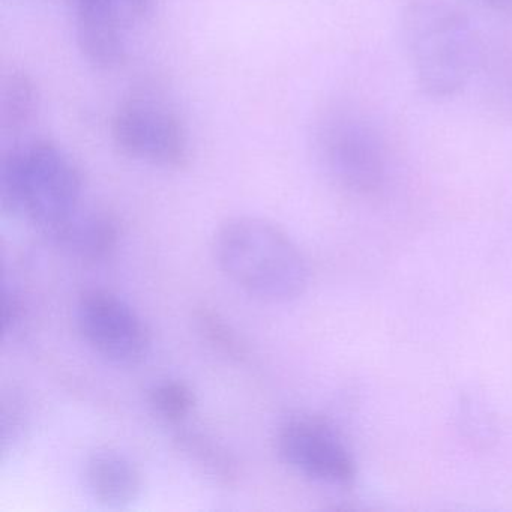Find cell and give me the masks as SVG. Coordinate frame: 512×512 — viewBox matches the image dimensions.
Returning <instances> with one entry per match:
<instances>
[{
	"mask_svg": "<svg viewBox=\"0 0 512 512\" xmlns=\"http://www.w3.org/2000/svg\"><path fill=\"white\" fill-rule=\"evenodd\" d=\"M214 256L227 280L257 301L289 304L310 286L307 257L286 230L265 218L224 221L214 236Z\"/></svg>",
	"mask_w": 512,
	"mask_h": 512,
	"instance_id": "cell-1",
	"label": "cell"
},
{
	"mask_svg": "<svg viewBox=\"0 0 512 512\" xmlns=\"http://www.w3.org/2000/svg\"><path fill=\"white\" fill-rule=\"evenodd\" d=\"M404 47L419 88L446 100L460 94L481 65L482 46L472 20L448 0H412L404 8Z\"/></svg>",
	"mask_w": 512,
	"mask_h": 512,
	"instance_id": "cell-2",
	"label": "cell"
},
{
	"mask_svg": "<svg viewBox=\"0 0 512 512\" xmlns=\"http://www.w3.org/2000/svg\"><path fill=\"white\" fill-rule=\"evenodd\" d=\"M83 173L73 155L40 137L14 145L0 163V203L47 236L83 208Z\"/></svg>",
	"mask_w": 512,
	"mask_h": 512,
	"instance_id": "cell-3",
	"label": "cell"
},
{
	"mask_svg": "<svg viewBox=\"0 0 512 512\" xmlns=\"http://www.w3.org/2000/svg\"><path fill=\"white\" fill-rule=\"evenodd\" d=\"M116 148L163 169H184L191 158L190 133L181 116L160 91L140 88L119 103L110 121Z\"/></svg>",
	"mask_w": 512,
	"mask_h": 512,
	"instance_id": "cell-4",
	"label": "cell"
},
{
	"mask_svg": "<svg viewBox=\"0 0 512 512\" xmlns=\"http://www.w3.org/2000/svg\"><path fill=\"white\" fill-rule=\"evenodd\" d=\"M320 157L335 184L356 196L379 193L388 178L385 145L364 119L335 115L319 133Z\"/></svg>",
	"mask_w": 512,
	"mask_h": 512,
	"instance_id": "cell-5",
	"label": "cell"
},
{
	"mask_svg": "<svg viewBox=\"0 0 512 512\" xmlns=\"http://www.w3.org/2000/svg\"><path fill=\"white\" fill-rule=\"evenodd\" d=\"M83 341L107 362L131 367L145 361L152 346L143 317L125 299L106 289H88L76 302Z\"/></svg>",
	"mask_w": 512,
	"mask_h": 512,
	"instance_id": "cell-6",
	"label": "cell"
},
{
	"mask_svg": "<svg viewBox=\"0 0 512 512\" xmlns=\"http://www.w3.org/2000/svg\"><path fill=\"white\" fill-rule=\"evenodd\" d=\"M275 446L281 460L299 475L329 487H350L358 475L355 455L325 419L298 415L278 427Z\"/></svg>",
	"mask_w": 512,
	"mask_h": 512,
	"instance_id": "cell-7",
	"label": "cell"
},
{
	"mask_svg": "<svg viewBox=\"0 0 512 512\" xmlns=\"http://www.w3.org/2000/svg\"><path fill=\"white\" fill-rule=\"evenodd\" d=\"M76 41L83 58L97 70H115L127 59L125 29L118 0H73Z\"/></svg>",
	"mask_w": 512,
	"mask_h": 512,
	"instance_id": "cell-8",
	"label": "cell"
},
{
	"mask_svg": "<svg viewBox=\"0 0 512 512\" xmlns=\"http://www.w3.org/2000/svg\"><path fill=\"white\" fill-rule=\"evenodd\" d=\"M50 238L83 262H104L118 250L121 226L110 212L83 206Z\"/></svg>",
	"mask_w": 512,
	"mask_h": 512,
	"instance_id": "cell-9",
	"label": "cell"
},
{
	"mask_svg": "<svg viewBox=\"0 0 512 512\" xmlns=\"http://www.w3.org/2000/svg\"><path fill=\"white\" fill-rule=\"evenodd\" d=\"M85 484L95 502L107 508H127L143 493V473L122 452L104 449L88 458Z\"/></svg>",
	"mask_w": 512,
	"mask_h": 512,
	"instance_id": "cell-10",
	"label": "cell"
},
{
	"mask_svg": "<svg viewBox=\"0 0 512 512\" xmlns=\"http://www.w3.org/2000/svg\"><path fill=\"white\" fill-rule=\"evenodd\" d=\"M175 443L179 451L215 484L224 488L238 484V461L217 440L181 425L175 433Z\"/></svg>",
	"mask_w": 512,
	"mask_h": 512,
	"instance_id": "cell-11",
	"label": "cell"
},
{
	"mask_svg": "<svg viewBox=\"0 0 512 512\" xmlns=\"http://www.w3.org/2000/svg\"><path fill=\"white\" fill-rule=\"evenodd\" d=\"M40 89L25 71L5 76L0 91V128L7 136H17L34 124L40 112Z\"/></svg>",
	"mask_w": 512,
	"mask_h": 512,
	"instance_id": "cell-12",
	"label": "cell"
},
{
	"mask_svg": "<svg viewBox=\"0 0 512 512\" xmlns=\"http://www.w3.org/2000/svg\"><path fill=\"white\" fill-rule=\"evenodd\" d=\"M194 389L181 379H164L149 391V406L167 424L181 427L196 409Z\"/></svg>",
	"mask_w": 512,
	"mask_h": 512,
	"instance_id": "cell-13",
	"label": "cell"
},
{
	"mask_svg": "<svg viewBox=\"0 0 512 512\" xmlns=\"http://www.w3.org/2000/svg\"><path fill=\"white\" fill-rule=\"evenodd\" d=\"M194 319L197 331L208 341L209 346L236 361H244L247 358V346L239 337L238 331L218 311L200 307L194 313Z\"/></svg>",
	"mask_w": 512,
	"mask_h": 512,
	"instance_id": "cell-14",
	"label": "cell"
},
{
	"mask_svg": "<svg viewBox=\"0 0 512 512\" xmlns=\"http://www.w3.org/2000/svg\"><path fill=\"white\" fill-rule=\"evenodd\" d=\"M25 322V305L14 290L4 289L2 299V329L4 335H14Z\"/></svg>",
	"mask_w": 512,
	"mask_h": 512,
	"instance_id": "cell-15",
	"label": "cell"
},
{
	"mask_svg": "<svg viewBox=\"0 0 512 512\" xmlns=\"http://www.w3.org/2000/svg\"><path fill=\"white\" fill-rule=\"evenodd\" d=\"M118 5L122 16L130 26L142 22L151 14L154 0H118Z\"/></svg>",
	"mask_w": 512,
	"mask_h": 512,
	"instance_id": "cell-16",
	"label": "cell"
},
{
	"mask_svg": "<svg viewBox=\"0 0 512 512\" xmlns=\"http://www.w3.org/2000/svg\"><path fill=\"white\" fill-rule=\"evenodd\" d=\"M485 5L502 13H512V0H482Z\"/></svg>",
	"mask_w": 512,
	"mask_h": 512,
	"instance_id": "cell-17",
	"label": "cell"
}]
</instances>
